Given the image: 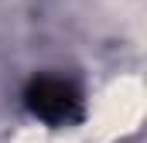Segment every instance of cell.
<instances>
[{
    "label": "cell",
    "instance_id": "obj_1",
    "mask_svg": "<svg viewBox=\"0 0 147 143\" xmlns=\"http://www.w3.org/2000/svg\"><path fill=\"white\" fill-rule=\"evenodd\" d=\"M24 102L38 119L51 123V126H69L75 119H82V96L72 82L55 78V75H41L28 85Z\"/></svg>",
    "mask_w": 147,
    "mask_h": 143
}]
</instances>
